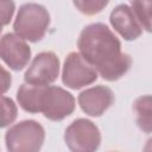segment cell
I'll list each match as a JSON object with an SVG mask.
<instances>
[{"mask_svg": "<svg viewBox=\"0 0 152 152\" xmlns=\"http://www.w3.org/2000/svg\"><path fill=\"white\" fill-rule=\"evenodd\" d=\"M142 152H152V137L146 141L145 146H144V151Z\"/></svg>", "mask_w": 152, "mask_h": 152, "instance_id": "2e32d148", "label": "cell"}, {"mask_svg": "<svg viewBox=\"0 0 152 152\" xmlns=\"http://www.w3.org/2000/svg\"><path fill=\"white\" fill-rule=\"evenodd\" d=\"M109 23L125 40H135L142 33V27L127 4H120L114 7L109 15Z\"/></svg>", "mask_w": 152, "mask_h": 152, "instance_id": "30bf717a", "label": "cell"}, {"mask_svg": "<svg viewBox=\"0 0 152 152\" xmlns=\"http://www.w3.org/2000/svg\"><path fill=\"white\" fill-rule=\"evenodd\" d=\"M81 109L90 116H101L114 103V93L107 86H95L84 89L77 96Z\"/></svg>", "mask_w": 152, "mask_h": 152, "instance_id": "9c48e42d", "label": "cell"}, {"mask_svg": "<svg viewBox=\"0 0 152 152\" xmlns=\"http://www.w3.org/2000/svg\"><path fill=\"white\" fill-rule=\"evenodd\" d=\"M96 69L88 63L80 52H70L63 64L62 82L70 89H81L97 80Z\"/></svg>", "mask_w": 152, "mask_h": 152, "instance_id": "8992f818", "label": "cell"}, {"mask_svg": "<svg viewBox=\"0 0 152 152\" xmlns=\"http://www.w3.org/2000/svg\"><path fill=\"white\" fill-rule=\"evenodd\" d=\"M113 152H114V151H113Z\"/></svg>", "mask_w": 152, "mask_h": 152, "instance_id": "e0dca14e", "label": "cell"}, {"mask_svg": "<svg viewBox=\"0 0 152 152\" xmlns=\"http://www.w3.org/2000/svg\"><path fill=\"white\" fill-rule=\"evenodd\" d=\"M133 112L138 127L145 133H152V95H142L134 100Z\"/></svg>", "mask_w": 152, "mask_h": 152, "instance_id": "8fae6325", "label": "cell"}, {"mask_svg": "<svg viewBox=\"0 0 152 152\" xmlns=\"http://www.w3.org/2000/svg\"><path fill=\"white\" fill-rule=\"evenodd\" d=\"M49 25L50 14L48 10L40 4L26 2L18 10L13 30L14 33L24 40L37 43L44 38Z\"/></svg>", "mask_w": 152, "mask_h": 152, "instance_id": "3957f363", "label": "cell"}, {"mask_svg": "<svg viewBox=\"0 0 152 152\" xmlns=\"http://www.w3.org/2000/svg\"><path fill=\"white\" fill-rule=\"evenodd\" d=\"M0 56L10 69L19 71L28 64L31 48L15 33H5L0 40Z\"/></svg>", "mask_w": 152, "mask_h": 152, "instance_id": "ba28073f", "label": "cell"}, {"mask_svg": "<svg viewBox=\"0 0 152 152\" xmlns=\"http://www.w3.org/2000/svg\"><path fill=\"white\" fill-rule=\"evenodd\" d=\"M2 103V120H1V127H6L7 125L12 124L17 118V106L14 101L7 96H2L1 99Z\"/></svg>", "mask_w": 152, "mask_h": 152, "instance_id": "5bb4252c", "label": "cell"}, {"mask_svg": "<svg viewBox=\"0 0 152 152\" xmlns=\"http://www.w3.org/2000/svg\"><path fill=\"white\" fill-rule=\"evenodd\" d=\"M59 58L52 51L39 52L24 74L25 83L45 87L53 83L59 76Z\"/></svg>", "mask_w": 152, "mask_h": 152, "instance_id": "52a82bcc", "label": "cell"}, {"mask_svg": "<svg viewBox=\"0 0 152 152\" xmlns=\"http://www.w3.org/2000/svg\"><path fill=\"white\" fill-rule=\"evenodd\" d=\"M107 5H108V1H95V0L74 1V6L81 13L87 14V15H93V14L101 12Z\"/></svg>", "mask_w": 152, "mask_h": 152, "instance_id": "4fadbf2b", "label": "cell"}, {"mask_svg": "<svg viewBox=\"0 0 152 152\" xmlns=\"http://www.w3.org/2000/svg\"><path fill=\"white\" fill-rule=\"evenodd\" d=\"M64 141L70 152H96L101 144V133L91 120L80 118L65 128Z\"/></svg>", "mask_w": 152, "mask_h": 152, "instance_id": "5b68a950", "label": "cell"}, {"mask_svg": "<svg viewBox=\"0 0 152 152\" xmlns=\"http://www.w3.org/2000/svg\"><path fill=\"white\" fill-rule=\"evenodd\" d=\"M1 6V12H2V25H7L11 19H12V15L14 13V2L12 1H2L0 4Z\"/></svg>", "mask_w": 152, "mask_h": 152, "instance_id": "9a60e30c", "label": "cell"}, {"mask_svg": "<svg viewBox=\"0 0 152 152\" xmlns=\"http://www.w3.org/2000/svg\"><path fill=\"white\" fill-rule=\"evenodd\" d=\"M77 48L82 57L96 69L97 74L109 82L122 77L132 65L131 56L121 51L119 38L102 23L87 25L80 33Z\"/></svg>", "mask_w": 152, "mask_h": 152, "instance_id": "6da1fadb", "label": "cell"}, {"mask_svg": "<svg viewBox=\"0 0 152 152\" xmlns=\"http://www.w3.org/2000/svg\"><path fill=\"white\" fill-rule=\"evenodd\" d=\"M45 129L36 120H23L11 126L5 134L8 152H40Z\"/></svg>", "mask_w": 152, "mask_h": 152, "instance_id": "277c9868", "label": "cell"}, {"mask_svg": "<svg viewBox=\"0 0 152 152\" xmlns=\"http://www.w3.org/2000/svg\"><path fill=\"white\" fill-rule=\"evenodd\" d=\"M135 18L140 26L147 32L152 33V0H135L131 2Z\"/></svg>", "mask_w": 152, "mask_h": 152, "instance_id": "7c38bea8", "label": "cell"}, {"mask_svg": "<svg viewBox=\"0 0 152 152\" xmlns=\"http://www.w3.org/2000/svg\"><path fill=\"white\" fill-rule=\"evenodd\" d=\"M32 90V113H42L48 120L62 121L75 110V97L58 86H34Z\"/></svg>", "mask_w": 152, "mask_h": 152, "instance_id": "7a4b0ae2", "label": "cell"}]
</instances>
